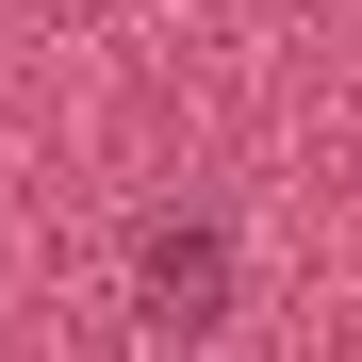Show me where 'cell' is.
I'll return each mask as SVG.
<instances>
[{
  "instance_id": "6da1fadb",
  "label": "cell",
  "mask_w": 362,
  "mask_h": 362,
  "mask_svg": "<svg viewBox=\"0 0 362 362\" xmlns=\"http://www.w3.org/2000/svg\"><path fill=\"white\" fill-rule=\"evenodd\" d=\"M132 280H148V313H165V329H214V296H230V230H214V214H148Z\"/></svg>"
}]
</instances>
